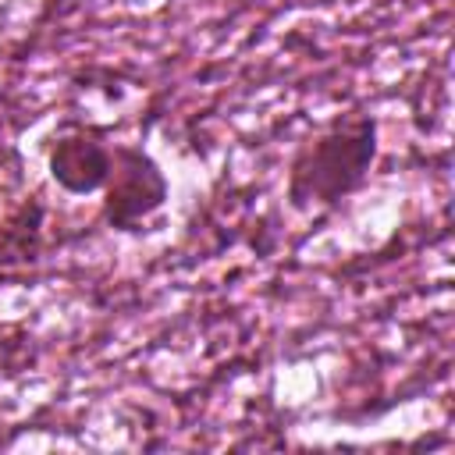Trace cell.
I'll list each match as a JSON object with an SVG mask.
<instances>
[{
	"label": "cell",
	"mask_w": 455,
	"mask_h": 455,
	"mask_svg": "<svg viewBox=\"0 0 455 455\" xmlns=\"http://www.w3.org/2000/svg\"><path fill=\"white\" fill-rule=\"evenodd\" d=\"M43 217H46V206L39 203V196H28L0 220V267L36 259L39 238H43Z\"/></svg>",
	"instance_id": "277c9868"
},
{
	"label": "cell",
	"mask_w": 455,
	"mask_h": 455,
	"mask_svg": "<svg viewBox=\"0 0 455 455\" xmlns=\"http://www.w3.org/2000/svg\"><path fill=\"white\" fill-rule=\"evenodd\" d=\"M167 174L139 146H110V174L103 185V220L114 231H135L139 220L167 203Z\"/></svg>",
	"instance_id": "7a4b0ae2"
},
{
	"label": "cell",
	"mask_w": 455,
	"mask_h": 455,
	"mask_svg": "<svg viewBox=\"0 0 455 455\" xmlns=\"http://www.w3.org/2000/svg\"><path fill=\"white\" fill-rule=\"evenodd\" d=\"M377 156V121L363 110L338 117L316 139L302 142L288 167V203L295 210L334 206L352 196Z\"/></svg>",
	"instance_id": "6da1fadb"
},
{
	"label": "cell",
	"mask_w": 455,
	"mask_h": 455,
	"mask_svg": "<svg viewBox=\"0 0 455 455\" xmlns=\"http://www.w3.org/2000/svg\"><path fill=\"white\" fill-rule=\"evenodd\" d=\"M107 174H110V146L100 139V132H71L53 142L50 178L64 192L89 196L107 185Z\"/></svg>",
	"instance_id": "3957f363"
}]
</instances>
